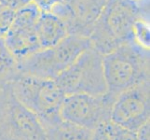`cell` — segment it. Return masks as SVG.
Listing matches in <instances>:
<instances>
[{
    "instance_id": "1",
    "label": "cell",
    "mask_w": 150,
    "mask_h": 140,
    "mask_svg": "<svg viewBox=\"0 0 150 140\" xmlns=\"http://www.w3.org/2000/svg\"><path fill=\"white\" fill-rule=\"evenodd\" d=\"M8 85L16 99L37 115L47 131L63 122L61 108L65 95L55 80L18 73Z\"/></svg>"
},
{
    "instance_id": "2",
    "label": "cell",
    "mask_w": 150,
    "mask_h": 140,
    "mask_svg": "<svg viewBox=\"0 0 150 140\" xmlns=\"http://www.w3.org/2000/svg\"><path fill=\"white\" fill-rule=\"evenodd\" d=\"M103 66L107 92L117 95L149 81V50L129 41L103 55Z\"/></svg>"
},
{
    "instance_id": "3",
    "label": "cell",
    "mask_w": 150,
    "mask_h": 140,
    "mask_svg": "<svg viewBox=\"0 0 150 140\" xmlns=\"http://www.w3.org/2000/svg\"><path fill=\"white\" fill-rule=\"evenodd\" d=\"M137 10L128 0H107L89 37L91 48L105 55L133 40Z\"/></svg>"
},
{
    "instance_id": "4",
    "label": "cell",
    "mask_w": 150,
    "mask_h": 140,
    "mask_svg": "<svg viewBox=\"0 0 150 140\" xmlns=\"http://www.w3.org/2000/svg\"><path fill=\"white\" fill-rule=\"evenodd\" d=\"M90 48L89 38L68 35L55 46L42 49L19 61L18 71L41 79L56 80Z\"/></svg>"
},
{
    "instance_id": "5",
    "label": "cell",
    "mask_w": 150,
    "mask_h": 140,
    "mask_svg": "<svg viewBox=\"0 0 150 140\" xmlns=\"http://www.w3.org/2000/svg\"><path fill=\"white\" fill-rule=\"evenodd\" d=\"M0 140H48L43 123L16 99L8 83L0 86Z\"/></svg>"
},
{
    "instance_id": "6",
    "label": "cell",
    "mask_w": 150,
    "mask_h": 140,
    "mask_svg": "<svg viewBox=\"0 0 150 140\" xmlns=\"http://www.w3.org/2000/svg\"><path fill=\"white\" fill-rule=\"evenodd\" d=\"M55 81L65 95H103L107 92V87L103 74V55L94 49H88Z\"/></svg>"
},
{
    "instance_id": "7",
    "label": "cell",
    "mask_w": 150,
    "mask_h": 140,
    "mask_svg": "<svg viewBox=\"0 0 150 140\" xmlns=\"http://www.w3.org/2000/svg\"><path fill=\"white\" fill-rule=\"evenodd\" d=\"M116 97L117 95L108 92L99 95L87 93L65 95L61 108V118L65 122L93 132L101 124L110 120Z\"/></svg>"
},
{
    "instance_id": "8",
    "label": "cell",
    "mask_w": 150,
    "mask_h": 140,
    "mask_svg": "<svg viewBox=\"0 0 150 140\" xmlns=\"http://www.w3.org/2000/svg\"><path fill=\"white\" fill-rule=\"evenodd\" d=\"M149 81L118 93L111 108L110 121L129 131L137 132L149 122Z\"/></svg>"
},
{
    "instance_id": "9",
    "label": "cell",
    "mask_w": 150,
    "mask_h": 140,
    "mask_svg": "<svg viewBox=\"0 0 150 140\" xmlns=\"http://www.w3.org/2000/svg\"><path fill=\"white\" fill-rule=\"evenodd\" d=\"M42 9L31 1L19 9L11 27L4 37V42L17 62L40 50L37 23Z\"/></svg>"
},
{
    "instance_id": "10",
    "label": "cell",
    "mask_w": 150,
    "mask_h": 140,
    "mask_svg": "<svg viewBox=\"0 0 150 140\" xmlns=\"http://www.w3.org/2000/svg\"><path fill=\"white\" fill-rule=\"evenodd\" d=\"M107 0H63L50 10L65 23L69 35L89 38Z\"/></svg>"
},
{
    "instance_id": "11",
    "label": "cell",
    "mask_w": 150,
    "mask_h": 140,
    "mask_svg": "<svg viewBox=\"0 0 150 140\" xmlns=\"http://www.w3.org/2000/svg\"><path fill=\"white\" fill-rule=\"evenodd\" d=\"M37 34L41 50L55 46L69 35L63 20L51 11L43 10L37 23Z\"/></svg>"
},
{
    "instance_id": "12",
    "label": "cell",
    "mask_w": 150,
    "mask_h": 140,
    "mask_svg": "<svg viewBox=\"0 0 150 140\" xmlns=\"http://www.w3.org/2000/svg\"><path fill=\"white\" fill-rule=\"evenodd\" d=\"M47 132L48 140H92V131L64 121Z\"/></svg>"
},
{
    "instance_id": "13",
    "label": "cell",
    "mask_w": 150,
    "mask_h": 140,
    "mask_svg": "<svg viewBox=\"0 0 150 140\" xmlns=\"http://www.w3.org/2000/svg\"><path fill=\"white\" fill-rule=\"evenodd\" d=\"M92 140H140L136 132L122 128L110 120L92 132Z\"/></svg>"
},
{
    "instance_id": "14",
    "label": "cell",
    "mask_w": 150,
    "mask_h": 140,
    "mask_svg": "<svg viewBox=\"0 0 150 140\" xmlns=\"http://www.w3.org/2000/svg\"><path fill=\"white\" fill-rule=\"evenodd\" d=\"M19 73L18 62L0 38V86L7 84Z\"/></svg>"
},
{
    "instance_id": "15",
    "label": "cell",
    "mask_w": 150,
    "mask_h": 140,
    "mask_svg": "<svg viewBox=\"0 0 150 140\" xmlns=\"http://www.w3.org/2000/svg\"><path fill=\"white\" fill-rule=\"evenodd\" d=\"M133 41L144 49H149V28L148 24L140 18L133 25Z\"/></svg>"
},
{
    "instance_id": "16",
    "label": "cell",
    "mask_w": 150,
    "mask_h": 140,
    "mask_svg": "<svg viewBox=\"0 0 150 140\" xmlns=\"http://www.w3.org/2000/svg\"><path fill=\"white\" fill-rule=\"evenodd\" d=\"M17 10L0 3V38H4L11 27Z\"/></svg>"
},
{
    "instance_id": "17",
    "label": "cell",
    "mask_w": 150,
    "mask_h": 140,
    "mask_svg": "<svg viewBox=\"0 0 150 140\" xmlns=\"http://www.w3.org/2000/svg\"><path fill=\"white\" fill-rule=\"evenodd\" d=\"M33 1L37 3L43 11H50L53 7L61 3L63 0H33Z\"/></svg>"
},
{
    "instance_id": "18",
    "label": "cell",
    "mask_w": 150,
    "mask_h": 140,
    "mask_svg": "<svg viewBox=\"0 0 150 140\" xmlns=\"http://www.w3.org/2000/svg\"><path fill=\"white\" fill-rule=\"evenodd\" d=\"M31 1H33V0H0V3L7 5V6L12 8L15 10H18Z\"/></svg>"
}]
</instances>
